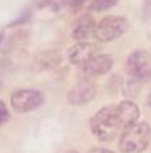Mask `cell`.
I'll return each mask as SVG.
<instances>
[{"label": "cell", "instance_id": "1", "mask_svg": "<svg viewBox=\"0 0 151 153\" xmlns=\"http://www.w3.org/2000/svg\"><path fill=\"white\" fill-rule=\"evenodd\" d=\"M90 131L93 137L100 142H111L117 135V132L122 131L117 108L114 105H106L100 108L90 119Z\"/></svg>", "mask_w": 151, "mask_h": 153}, {"label": "cell", "instance_id": "2", "mask_svg": "<svg viewBox=\"0 0 151 153\" xmlns=\"http://www.w3.org/2000/svg\"><path fill=\"white\" fill-rule=\"evenodd\" d=\"M151 140V127L148 123H137L122 131L119 150L122 153H141L146 150Z\"/></svg>", "mask_w": 151, "mask_h": 153}, {"label": "cell", "instance_id": "3", "mask_svg": "<svg viewBox=\"0 0 151 153\" xmlns=\"http://www.w3.org/2000/svg\"><path fill=\"white\" fill-rule=\"evenodd\" d=\"M127 74L132 81L146 82L151 77V56L146 50H135L127 58Z\"/></svg>", "mask_w": 151, "mask_h": 153}, {"label": "cell", "instance_id": "4", "mask_svg": "<svg viewBox=\"0 0 151 153\" xmlns=\"http://www.w3.org/2000/svg\"><path fill=\"white\" fill-rule=\"evenodd\" d=\"M129 23L125 18L121 16H106L96 24L95 29V40L100 42H111V40L117 39L127 31Z\"/></svg>", "mask_w": 151, "mask_h": 153}, {"label": "cell", "instance_id": "5", "mask_svg": "<svg viewBox=\"0 0 151 153\" xmlns=\"http://www.w3.org/2000/svg\"><path fill=\"white\" fill-rule=\"evenodd\" d=\"M10 103L18 113H29L43 103V94L35 89H19L11 94Z\"/></svg>", "mask_w": 151, "mask_h": 153}, {"label": "cell", "instance_id": "6", "mask_svg": "<svg viewBox=\"0 0 151 153\" xmlns=\"http://www.w3.org/2000/svg\"><path fill=\"white\" fill-rule=\"evenodd\" d=\"M96 55V44L90 40H79L68 50V60L69 63L76 66H84L92 56Z\"/></svg>", "mask_w": 151, "mask_h": 153}, {"label": "cell", "instance_id": "7", "mask_svg": "<svg viewBox=\"0 0 151 153\" xmlns=\"http://www.w3.org/2000/svg\"><path fill=\"white\" fill-rule=\"evenodd\" d=\"M95 18L92 15H82L80 18H77L71 26V36L74 40H90L95 39V29H96Z\"/></svg>", "mask_w": 151, "mask_h": 153}, {"label": "cell", "instance_id": "8", "mask_svg": "<svg viewBox=\"0 0 151 153\" xmlns=\"http://www.w3.org/2000/svg\"><path fill=\"white\" fill-rule=\"evenodd\" d=\"M95 94H96L95 85L88 81H84V82H79L77 85H74L68 92V102L74 106H80V105H85V103L92 102L95 98Z\"/></svg>", "mask_w": 151, "mask_h": 153}, {"label": "cell", "instance_id": "9", "mask_svg": "<svg viewBox=\"0 0 151 153\" xmlns=\"http://www.w3.org/2000/svg\"><path fill=\"white\" fill-rule=\"evenodd\" d=\"M113 58L109 55H95L82 66V71L85 76L93 77V76H101L111 71L113 68Z\"/></svg>", "mask_w": 151, "mask_h": 153}, {"label": "cell", "instance_id": "10", "mask_svg": "<svg viewBox=\"0 0 151 153\" xmlns=\"http://www.w3.org/2000/svg\"><path fill=\"white\" fill-rule=\"evenodd\" d=\"M116 108H117V114H119L122 131H125L127 127L137 124L138 118H140V108L132 100H122L121 103L116 105Z\"/></svg>", "mask_w": 151, "mask_h": 153}, {"label": "cell", "instance_id": "11", "mask_svg": "<svg viewBox=\"0 0 151 153\" xmlns=\"http://www.w3.org/2000/svg\"><path fill=\"white\" fill-rule=\"evenodd\" d=\"M35 63H37L39 68L42 69H52L56 68L61 63V55L58 50H45V52H40L35 58Z\"/></svg>", "mask_w": 151, "mask_h": 153}, {"label": "cell", "instance_id": "12", "mask_svg": "<svg viewBox=\"0 0 151 153\" xmlns=\"http://www.w3.org/2000/svg\"><path fill=\"white\" fill-rule=\"evenodd\" d=\"M117 3V0H92L88 3V10L90 11H105L113 8Z\"/></svg>", "mask_w": 151, "mask_h": 153}, {"label": "cell", "instance_id": "13", "mask_svg": "<svg viewBox=\"0 0 151 153\" xmlns=\"http://www.w3.org/2000/svg\"><path fill=\"white\" fill-rule=\"evenodd\" d=\"M8 119H10V113H8V108L5 105V102L0 100V126H3Z\"/></svg>", "mask_w": 151, "mask_h": 153}, {"label": "cell", "instance_id": "14", "mask_svg": "<svg viewBox=\"0 0 151 153\" xmlns=\"http://www.w3.org/2000/svg\"><path fill=\"white\" fill-rule=\"evenodd\" d=\"M29 18H31L29 11H26V13H23V16H19V18H16L13 23H10V24H8V27H15V26H19V24H24V23H26Z\"/></svg>", "mask_w": 151, "mask_h": 153}, {"label": "cell", "instance_id": "15", "mask_svg": "<svg viewBox=\"0 0 151 153\" xmlns=\"http://www.w3.org/2000/svg\"><path fill=\"white\" fill-rule=\"evenodd\" d=\"M88 153H114V152L108 150V148H92Z\"/></svg>", "mask_w": 151, "mask_h": 153}, {"label": "cell", "instance_id": "16", "mask_svg": "<svg viewBox=\"0 0 151 153\" xmlns=\"http://www.w3.org/2000/svg\"><path fill=\"white\" fill-rule=\"evenodd\" d=\"M84 2H85V0H69V7H72V8H76V7H80Z\"/></svg>", "mask_w": 151, "mask_h": 153}, {"label": "cell", "instance_id": "17", "mask_svg": "<svg viewBox=\"0 0 151 153\" xmlns=\"http://www.w3.org/2000/svg\"><path fill=\"white\" fill-rule=\"evenodd\" d=\"M146 100H148V106H151V90H150V94H148V98H146Z\"/></svg>", "mask_w": 151, "mask_h": 153}, {"label": "cell", "instance_id": "18", "mask_svg": "<svg viewBox=\"0 0 151 153\" xmlns=\"http://www.w3.org/2000/svg\"><path fill=\"white\" fill-rule=\"evenodd\" d=\"M3 39H5V34H3V32H0V44H2Z\"/></svg>", "mask_w": 151, "mask_h": 153}, {"label": "cell", "instance_id": "19", "mask_svg": "<svg viewBox=\"0 0 151 153\" xmlns=\"http://www.w3.org/2000/svg\"><path fill=\"white\" fill-rule=\"evenodd\" d=\"M68 153H79V152H76V150H71V152H68Z\"/></svg>", "mask_w": 151, "mask_h": 153}]
</instances>
